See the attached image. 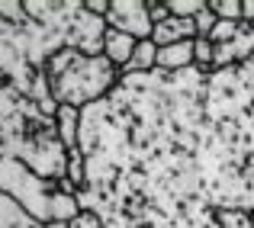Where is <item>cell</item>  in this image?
<instances>
[{
  "label": "cell",
  "instance_id": "6da1fadb",
  "mask_svg": "<svg viewBox=\"0 0 254 228\" xmlns=\"http://www.w3.org/2000/svg\"><path fill=\"white\" fill-rule=\"evenodd\" d=\"M206 71L123 74L81 110V209L103 228H254L251 212L212 209L199 180Z\"/></svg>",
  "mask_w": 254,
  "mask_h": 228
},
{
  "label": "cell",
  "instance_id": "7a4b0ae2",
  "mask_svg": "<svg viewBox=\"0 0 254 228\" xmlns=\"http://www.w3.org/2000/svg\"><path fill=\"white\" fill-rule=\"evenodd\" d=\"M106 19L93 16L74 0H26L0 3V87L29 97L49 116H58L45 64L55 52L77 49L84 55H103Z\"/></svg>",
  "mask_w": 254,
  "mask_h": 228
},
{
  "label": "cell",
  "instance_id": "3957f363",
  "mask_svg": "<svg viewBox=\"0 0 254 228\" xmlns=\"http://www.w3.org/2000/svg\"><path fill=\"white\" fill-rule=\"evenodd\" d=\"M23 161L45 180H68V151L55 116L29 97L0 87V161Z\"/></svg>",
  "mask_w": 254,
  "mask_h": 228
},
{
  "label": "cell",
  "instance_id": "277c9868",
  "mask_svg": "<svg viewBox=\"0 0 254 228\" xmlns=\"http://www.w3.org/2000/svg\"><path fill=\"white\" fill-rule=\"evenodd\" d=\"M45 74H49V87L58 106L84 110V106L103 100L119 84L123 71L106 55H84L77 49H62L49 58Z\"/></svg>",
  "mask_w": 254,
  "mask_h": 228
},
{
  "label": "cell",
  "instance_id": "5b68a950",
  "mask_svg": "<svg viewBox=\"0 0 254 228\" xmlns=\"http://www.w3.org/2000/svg\"><path fill=\"white\" fill-rule=\"evenodd\" d=\"M0 190L10 193L36 222H71L81 212L71 180H45L23 161H0Z\"/></svg>",
  "mask_w": 254,
  "mask_h": 228
},
{
  "label": "cell",
  "instance_id": "8992f818",
  "mask_svg": "<svg viewBox=\"0 0 254 228\" xmlns=\"http://www.w3.org/2000/svg\"><path fill=\"white\" fill-rule=\"evenodd\" d=\"M106 29H116L132 36L135 42H145L155 32V23L148 16V3L142 0H113L110 13H106Z\"/></svg>",
  "mask_w": 254,
  "mask_h": 228
},
{
  "label": "cell",
  "instance_id": "52a82bcc",
  "mask_svg": "<svg viewBox=\"0 0 254 228\" xmlns=\"http://www.w3.org/2000/svg\"><path fill=\"white\" fill-rule=\"evenodd\" d=\"M193 39H196V23L180 16H171L168 23L155 26V32H151V42L158 49H168V45H177V42H193Z\"/></svg>",
  "mask_w": 254,
  "mask_h": 228
},
{
  "label": "cell",
  "instance_id": "ba28073f",
  "mask_svg": "<svg viewBox=\"0 0 254 228\" xmlns=\"http://www.w3.org/2000/svg\"><path fill=\"white\" fill-rule=\"evenodd\" d=\"M135 39L126 36V32H116V29H106V39H103V55L110 58L113 64H116L119 71L126 68V64L132 61V55H135Z\"/></svg>",
  "mask_w": 254,
  "mask_h": 228
},
{
  "label": "cell",
  "instance_id": "9c48e42d",
  "mask_svg": "<svg viewBox=\"0 0 254 228\" xmlns=\"http://www.w3.org/2000/svg\"><path fill=\"white\" fill-rule=\"evenodd\" d=\"M0 228H45V225L36 222L10 193L0 190Z\"/></svg>",
  "mask_w": 254,
  "mask_h": 228
},
{
  "label": "cell",
  "instance_id": "30bf717a",
  "mask_svg": "<svg viewBox=\"0 0 254 228\" xmlns=\"http://www.w3.org/2000/svg\"><path fill=\"white\" fill-rule=\"evenodd\" d=\"M158 68L171 71V74L193 68V42H177L168 45V49H158Z\"/></svg>",
  "mask_w": 254,
  "mask_h": 228
},
{
  "label": "cell",
  "instance_id": "8fae6325",
  "mask_svg": "<svg viewBox=\"0 0 254 228\" xmlns=\"http://www.w3.org/2000/svg\"><path fill=\"white\" fill-rule=\"evenodd\" d=\"M55 125H58V138H62L64 151H74L77 135H81V110H74V106H58Z\"/></svg>",
  "mask_w": 254,
  "mask_h": 228
},
{
  "label": "cell",
  "instance_id": "7c38bea8",
  "mask_svg": "<svg viewBox=\"0 0 254 228\" xmlns=\"http://www.w3.org/2000/svg\"><path fill=\"white\" fill-rule=\"evenodd\" d=\"M155 68H158V45L151 39H145V42L135 45V55L123 68V74H145V71H155Z\"/></svg>",
  "mask_w": 254,
  "mask_h": 228
},
{
  "label": "cell",
  "instance_id": "4fadbf2b",
  "mask_svg": "<svg viewBox=\"0 0 254 228\" xmlns=\"http://www.w3.org/2000/svg\"><path fill=\"white\" fill-rule=\"evenodd\" d=\"M212 61H216V45H212L209 39H193V68L209 74Z\"/></svg>",
  "mask_w": 254,
  "mask_h": 228
},
{
  "label": "cell",
  "instance_id": "5bb4252c",
  "mask_svg": "<svg viewBox=\"0 0 254 228\" xmlns=\"http://www.w3.org/2000/svg\"><path fill=\"white\" fill-rule=\"evenodd\" d=\"M222 23H242V0H206Z\"/></svg>",
  "mask_w": 254,
  "mask_h": 228
},
{
  "label": "cell",
  "instance_id": "9a60e30c",
  "mask_svg": "<svg viewBox=\"0 0 254 228\" xmlns=\"http://www.w3.org/2000/svg\"><path fill=\"white\" fill-rule=\"evenodd\" d=\"M193 23H196V39H209L212 29H216V23H219V16L209 10V3H206V10L199 13V16H193Z\"/></svg>",
  "mask_w": 254,
  "mask_h": 228
},
{
  "label": "cell",
  "instance_id": "2e32d148",
  "mask_svg": "<svg viewBox=\"0 0 254 228\" xmlns=\"http://www.w3.org/2000/svg\"><path fill=\"white\" fill-rule=\"evenodd\" d=\"M68 228H103V219L97 216V212H90V209H81L74 219L68 222Z\"/></svg>",
  "mask_w": 254,
  "mask_h": 228
},
{
  "label": "cell",
  "instance_id": "e0dca14e",
  "mask_svg": "<svg viewBox=\"0 0 254 228\" xmlns=\"http://www.w3.org/2000/svg\"><path fill=\"white\" fill-rule=\"evenodd\" d=\"M148 16H151V23H155V26L168 23V19H171V6H168V0H151V3H148Z\"/></svg>",
  "mask_w": 254,
  "mask_h": 228
},
{
  "label": "cell",
  "instance_id": "ac0fdd59",
  "mask_svg": "<svg viewBox=\"0 0 254 228\" xmlns=\"http://www.w3.org/2000/svg\"><path fill=\"white\" fill-rule=\"evenodd\" d=\"M110 3H113V0H84V6L93 13V16H100V19H106V13H110Z\"/></svg>",
  "mask_w": 254,
  "mask_h": 228
},
{
  "label": "cell",
  "instance_id": "d6986e66",
  "mask_svg": "<svg viewBox=\"0 0 254 228\" xmlns=\"http://www.w3.org/2000/svg\"><path fill=\"white\" fill-rule=\"evenodd\" d=\"M242 19L254 23V0H242Z\"/></svg>",
  "mask_w": 254,
  "mask_h": 228
},
{
  "label": "cell",
  "instance_id": "ffe728a7",
  "mask_svg": "<svg viewBox=\"0 0 254 228\" xmlns=\"http://www.w3.org/2000/svg\"><path fill=\"white\" fill-rule=\"evenodd\" d=\"M45 228H68V222H49Z\"/></svg>",
  "mask_w": 254,
  "mask_h": 228
}]
</instances>
